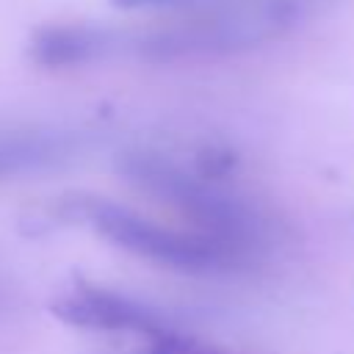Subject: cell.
Returning <instances> with one entry per match:
<instances>
[{"label": "cell", "instance_id": "cell-5", "mask_svg": "<svg viewBox=\"0 0 354 354\" xmlns=\"http://www.w3.org/2000/svg\"><path fill=\"white\" fill-rule=\"evenodd\" d=\"M124 47V36L88 22L41 25L28 39V58L41 69H75L108 58Z\"/></svg>", "mask_w": 354, "mask_h": 354}, {"label": "cell", "instance_id": "cell-9", "mask_svg": "<svg viewBox=\"0 0 354 354\" xmlns=\"http://www.w3.org/2000/svg\"><path fill=\"white\" fill-rule=\"evenodd\" d=\"M122 11H171V8H194L210 0H108Z\"/></svg>", "mask_w": 354, "mask_h": 354}, {"label": "cell", "instance_id": "cell-4", "mask_svg": "<svg viewBox=\"0 0 354 354\" xmlns=\"http://www.w3.org/2000/svg\"><path fill=\"white\" fill-rule=\"evenodd\" d=\"M50 313L66 326L91 332H138L147 337L169 329V321L152 307L83 279H77L72 290L55 296Z\"/></svg>", "mask_w": 354, "mask_h": 354}, {"label": "cell", "instance_id": "cell-2", "mask_svg": "<svg viewBox=\"0 0 354 354\" xmlns=\"http://www.w3.org/2000/svg\"><path fill=\"white\" fill-rule=\"evenodd\" d=\"M66 221H86L113 246L183 274H227L246 266L249 252L196 230L158 224L102 196H69L58 207Z\"/></svg>", "mask_w": 354, "mask_h": 354}, {"label": "cell", "instance_id": "cell-3", "mask_svg": "<svg viewBox=\"0 0 354 354\" xmlns=\"http://www.w3.org/2000/svg\"><path fill=\"white\" fill-rule=\"evenodd\" d=\"M299 11L290 0H266L191 17L166 28H155L124 41L141 61L180 64L199 58H221L257 47L296 22Z\"/></svg>", "mask_w": 354, "mask_h": 354}, {"label": "cell", "instance_id": "cell-6", "mask_svg": "<svg viewBox=\"0 0 354 354\" xmlns=\"http://www.w3.org/2000/svg\"><path fill=\"white\" fill-rule=\"evenodd\" d=\"M66 141L44 133H14L0 138V174L36 169L64 158Z\"/></svg>", "mask_w": 354, "mask_h": 354}, {"label": "cell", "instance_id": "cell-8", "mask_svg": "<svg viewBox=\"0 0 354 354\" xmlns=\"http://www.w3.org/2000/svg\"><path fill=\"white\" fill-rule=\"evenodd\" d=\"M235 169H238V155L227 147H205L194 158V171L213 183H224L230 174H235Z\"/></svg>", "mask_w": 354, "mask_h": 354}, {"label": "cell", "instance_id": "cell-1", "mask_svg": "<svg viewBox=\"0 0 354 354\" xmlns=\"http://www.w3.org/2000/svg\"><path fill=\"white\" fill-rule=\"evenodd\" d=\"M116 169L133 188L191 218L196 232L213 235L249 254L266 238V218L249 199L224 188V183L205 180L194 169L188 171L169 155L149 149L124 152Z\"/></svg>", "mask_w": 354, "mask_h": 354}, {"label": "cell", "instance_id": "cell-7", "mask_svg": "<svg viewBox=\"0 0 354 354\" xmlns=\"http://www.w3.org/2000/svg\"><path fill=\"white\" fill-rule=\"evenodd\" d=\"M138 354H232V351L218 348L213 343H205L199 337L183 335L174 326H169L163 332L147 335V340H144V346H141Z\"/></svg>", "mask_w": 354, "mask_h": 354}]
</instances>
